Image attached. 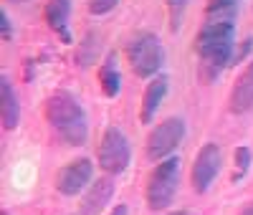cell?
<instances>
[{
  "label": "cell",
  "instance_id": "22",
  "mask_svg": "<svg viewBox=\"0 0 253 215\" xmlns=\"http://www.w3.org/2000/svg\"><path fill=\"white\" fill-rule=\"evenodd\" d=\"M241 215H253V203H248V205L241 210Z\"/></svg>",
  "mask_w": 253,
  "mask_h": 215
},
{
  "label": "cell",
  "instance_id": "23",
  "mask_svg": "<svg viewBox=\"0 0 253 215\" xmlns=\"http://www.w3.org/2000/svg\"><path fill=\"white\" fill-rule=\"evenodd\" d=\"M170 215H193V213H187V210H175V213H170Z\"/></svg>",
  "mask_w": 253,
  "mask_h": 215
},
{
  "label": "cell",
  "instance_id": "20",
  "mask_svg": "<svg viewBox=\"0 0 253 215\" xmlns=\"http://www.w3.org/2000/svg\"><path fill=\"white\" fill-rule=\"evenodd\" d=\"M0 33H3V41H13V26L5 10H0Z\"/></svg>",
  "mask_w": 253,
  "mask_h": 215
},
{
  "label": "cell",
  "instance_id": "15",
  "mask_svg": "<svg viewBox=\"0 0 253 215\" xmlns=\"http://www.w3.org/2000/svg\"><path fill=\"white\" fill-rule=\"evenodd\" d=\"M99 48H101L99 36L96 33H86V36L81 38V43L76 46V63H79L81 69L94 66L96 58H99Z\"/></svg>",
  "mask_w": 253,
  "mask_h": 215
},
{
  "label": "cell",
  "instance_id": "12",
  "mask_svg": "<svg viewBox=\"0 0 253 215\" xmlns=\"http://www.w3.org/2000/svg\"><path fill=\"white\" fill-rule=\"evenodd\" d=\"M112 195H114V182H112V177H99L96 182L89 185L86 195H84L81 213H84V215H99L104 208H107V203L112 200Z\"/></svg>",
  "mask_w": 253,
  "mask_h": 215
},
{
  "label": "cell",
  "instance_id": "25",
  "mask_svg": "<svg viewBox=\"0 0 253 215\" xmlns=\"http://www.w3.org/2000/svg\"><path fill=\"white\" fill-rule=\"evenodd\" d=\"M3 215H10V213H8V210H3Z\"/></svg>",
  "mask_w": 253,
  "mask_h": 215
},
{
  "label": "cell",
  "instance_id": "8",
  "mask_svg": "<svg viewBox=\"0 0 253 215\" xmlns=\"http://www.w3.org/2000/svg\"><path fill=\"white\" fill-rule=\"evenodd\" d=\"M91 175H94V165L89 157H79L69 165H63L58 170V177H56V190L66 198H74L79 192L91 182Z\"/></svg>",
  "mask_w": 253,
  "mask_h": 215
},
{
  "label": "cell",
  "instance_id": "13",
  "mask_svg": "<svg viewBox=\"0 0 253 215\" xmlns=\"http://www.w3.org/2000/svg\"><path fill=\"white\" fill-rule=\"evenodd\" d=\"M0 101H3V106H0V122H3V129L10 132V129H15L20 124V104H18V94L8 76L0 79Z\"/></svg>",
  "mask_w": 253,
  "mask_h": 215
},
{
  "label": "cell",
  "instance_id": "9",
  "mask_svg": "<svg viewBox=\"0 0 253 215\" xmlns=\"http://www.w3.org/2000/svg\"><path fill=\"white\" fill-rule=\"evenodd\" d=\"M228 109L233 114H246V112L253 109V61L241 71V76L233 84V89H230Z\"/></svg>",
  "mask_w": 253,
  "mask_h": 215
},
{
  "label": "cell",
  "instance_id": "18",
  "mask_svg": "<svg viewBox=\"0 0 253 215\" xmlns=\"http://www.w3.org/2000/svg\"><path fill=\"white\" fill-rule=\"evenodd\" d=\"M119 5V0H89V13L91 15H107Z\"/></svg>",
  "mask_w": 253,
  "mask_h": 215
},
{
  "label": "cell",
  "instance_id": "5",
  "mask_svg": "<svg viewBox=\"0 0 253 215\" xmlns=\"http://www.w3.org/2000/svg\"><path fill=\"white\" fill-rule=\"evenodd\" d=\"M96 157H99V167L107 172V175H122V172L129 167L132 147H129V139L124 137L122 129H117V127L104 129Z\"/></svg>",
  "mask_w": 253,
  "mask_h": 215
},
{
  "label": "cell",
  "instance_id": "24",
  "mask_svg": "<svg viewBox=\"0 0 253 215\" xmlns=\"http://www.w3.org/2000/svg\"><path fill=\"white\" fill-rule=\"evenodd\" d=\"M10 3H26V0H10Z\"/></svg>",
  "mask_w": 253,
  "mask_h": 215
},
{
  "label": "cell",
  "instance_id": "21",
  "mask_svg": "<svg viewBox=\"0 0 253 215\" xmlns=\"http://www.w3.org/2000/svg\"><path fill=\"white\" fill-rule=\"evenodd\" d=\"M109 215H126V205H117Z\"/></svg>",
  "mask_w": 253,
  "mask_h": 215
},
{
  "label": "cell",
  "instance_id": "3",
  "mask_svg": "<svg viewBox=\"0 0 253 215\" xmlns=\"http://www.w3.org/2000/svg\"><path fill=\"white\" fill-rule=\"evenodd\" d=\"M126 61L139 79H155L165 63V48L155 33L142 31L126 41Z\"/></svg>",
  "mask_w": 253,
  "mask_h": 215
},
{
  "label": "cell",
  "instance_id": "19",
  "mask_svg": "<svg viewBox=\"0 0 253 215\" xmlns=\"http://www.w3.org/2000/svg\"><path fill=\"white\" fill-rule=\"evenodd\" d=\"M238 5V0H208L205 13H218V10H233Z\"/></svg>",
  "mask_w": 253,
  "mask_h": 215
},
{
  "label": "cell",
  "instance_id": "16",
  "mask_svg": "<svg viewBox=\"0 0 253 215\" xmlns=\"http://www.w3.org/2000/svg\"><path fill=\"white\" fill-rule=\"evenodd\" d=\"M233 162H236V170H233V182L243 180L251 170V162H253V155H251V147L241 144L236 152H233Z\"/></svg>",
  "mask_w": 253,
  "mask_h": 215
},
{
  "label": "cell",
  "instance_id": "1",
  "mask_svg": "<svg viewBox=\"0 0 253 215\" xmlns=\"http://www.w3.org/2000/svg\"><path fill=\"white\" fill-rule=\"evenodd\" d=\"M236 8L208 13L205 23L195 36V51L200 58V76L213 81L225 66L233 63L236 53Z\"/></svg>",
  "mask_w": 253,
  "mask_h": 215
},
{
  "label": "cell",
  "instance_id": "11",
  "mask_svg": "<svg viewBox=\"0 0 253 215\" xmlns=\"http://www.w3.org/2000/svg\"><path fill=\"white\" fill-rule=\"evenodd\" d=\"M167 86H170V81H167V76L157 74L150 84H147L144 89V96H142V124H150L155 117H157V109L162 106L165 96H167Z\"/></svg>",
  "mask_w": 253,
  "mask_h": 215
},
{
  "label": "cell",
  "instance_id": "14",
  "mask_svg": "<svg viewBox=\"0 0 253 215\" xmlns=\"http://www.w3.org/2000/svg\"><path fill=\"white\" fill-rule=\"evenodd\" d=\"M99 84H101V91L104 96L109 99H117L119 96V89H122V74L117 69V56L109 53L104 58V63L99 66Z\"/></svg>",
  "mask_w": 253,
  "mask_h": 215
},
{
  "label": "cell",
  "instance_id": "6",
  "mask_svg": "<svg viewBox=\"0 0 253 215\" xmlns=\"http://www.w3.org/2000/svg\"><path fill=\"white\" fill-rule=\"evenodd\" d=\"M185 139V122L180 117H170L160 122L144 142V152L152 162H162L167 157H172V152L180 147V142Z\"/></svg>",
  "mask_w": 253,
  "mask_h": 215
},
{
  "label": "cell",
  "instance_id": "7",
  "mask_svg": "<svg viewBox=\"0 0 253 215\" xmlns=\"http://www.w3.org/2000/svg\"><path fill=\"white\" fill-rule=\"evenodd\" d=\"M220 165H223V155H220V147L208 142L203 144V149L195 157V165H193V172H190V182H193V190L195 192H208L213 180L218 177L220 172Z\"/></svg>",
  "mask_w": 253,
  "mask_h": 215
},
{
  "label": "cell",
  "instance_id": "4",
  "mask_svg": "<svg viewBox=\"0 0 253 215\" xmlns=\"http://www.w3.org/2000/svg\"><path fill=\"white\" fill-rule=\"evenodd\" d=\"M177 182H180V157H167L162 162H157V167L150 172L147 177V205L152 210H165L170 208L177 192Z\"/></svg>",
  "mask_w": 253,
  "mask_h": 215
},
{
  "label": "cell",
  "instance_id": "2",
  "mask_svg": "<svg viewBox=\"0 0 253 215\" xmlns=\"http://www.w3.org/2000/svg\"><path fill=\"white\" fill-rule=\"evenodd\" d=\"M46 122L56 129L58 139L69 147L86 144L89 137V119L79 99L69 91H53L46 99Z\"/></svg>",
  "mask_w": 253,
  "mask_h": 215
},
{
  "label": "cell",
  "instance_id": "10",
  "mask_svg": "<svg viewBox=\"0 0 253 215\" xmlns=\"http://www.w3.org/2000/svg\"><path fill=\"white\" fill-rule=\"evenodd\" d=\"M69 13H71V0H48L46 8H43L46 23H48V28L61 38V43H71Z\"/></svg>",
  "mask_w": 253,
  "mask_h": 215
},
{
  "label": "cell",
  "instance_id": "17",
  "mask_svg": "<svg viewBox=\"0 0 253 215\" xmlns=\"http://www.w3.org/2000/svg\"><path fill=\"white\" fill-rule=\"evenodd\" d=\"M165 3H167V15H170V31H177L182 26V18H185L190 0H165Z\"/></svg>",
  "mask_w": 253,
  "mask_h": 215
}]
</instances>
